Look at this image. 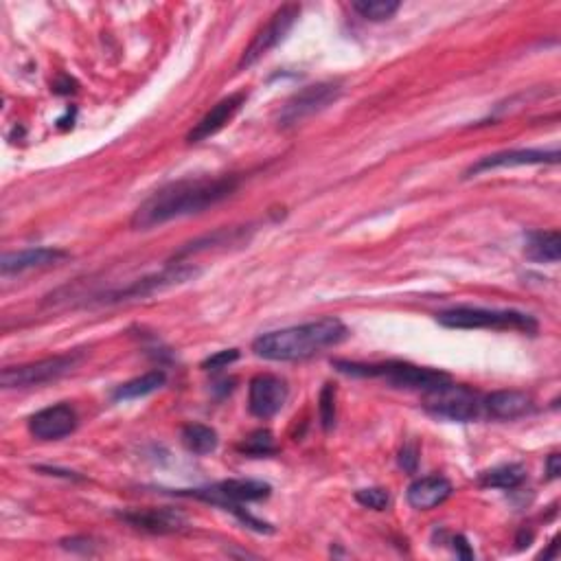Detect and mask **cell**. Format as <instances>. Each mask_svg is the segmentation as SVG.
<instances>
[{
  "instance_id": "21",
  "label": "cell",
  "mask_w": 561,
  "mask_h": 561,
  "mask_svg": "<svg viewBox=\"0 0 561 561\" xmlns=\"http://www.w3.org/2000/svg\"><path fill=\"white\" fill-rule=\"evenodd\" d=\"M526 480V469L518 463L498 465L480 476V485L491 489H518Z\"/></svg>"
},
{
  "instance_id": "26",
  "label": "cell",
  "mask_w": 561,
  "mask_h": 561,
  "mask_svg": "<svg viewBox=\"0 0 561 561\" xmlns=\"http://www.w3.org/2000/svg\"><path fill=\"white\" fill-rule=\"evenodd\" d=\"M356 500L366 509L384 511L388 509V505H391V494L382 487H371V489H360L356 494Z\"/></svg>"
},
{
  "instance_id": "3",
  "label": "cell",
  "mask_w": 561,
  "mask_h": 561,
  "mask_svg": "<svg viewBox=\"0 0 561 561\" xmlns=\"http://www.w3.org/2000/svg\"><path fill=\"white\" fill-rule=\"evenodd\" d=\"M336 369L345 375L353 377H380L395 388H408V391H423L432 393L437 388L450 384V375L426 369V366H415L408 362H380V364H362V362H347L336 360Z\"/></svg>"
},
{
  "instance_id": "17",
  "label": "cell",
  "mask_w": 561,
  "mask_h": 561,
  "mask_svg": "<svg viewBox=\"0 0 561 561\" xmlns=\"http://www.w3.org/2000/svg\"><path fill=\"white\" fill-rule=\"evenodd\" d=\"M68 259L66 250L60 248H27L18 250V253H7L0 261V270L3 274H20L33 268H49Z\"/></svg>"
},
{
  "instance_id": "8",
  "label": "cell",
  "mask_w": 561,
  "mask_h": 561,
  "mask_svg": "<svg viewBox=\"0 0 561 561\" xmlns=\"http://www.w3.org/2000/svg\"><path fill=\"white\" fill-rule=\"evenodd\" d=\"M301 16V7L299 5H283L281 9H277L272 14V18L268 20V25L259 29L257 36L253 38V42L248 44L246 51L242 53L237 62V71H244V68H250L253 64H257L263 55H268L279 42L285 40V36L292 31L294 22L299 20Z\"/></svg>"
},
{
  "instance_id": "2",
  "label": "cell",
  "mask_w": 561,
  "mask_h": 561,
  "mask_svg": "<svg viewBox=\"0 0 561 561\" xmlns=\"http://www.w3.org/2000/svg\"><path fill=\"white\" fill-rule=\"evenodd\" d=\"M349 329L336 316H325L312 323L277 329L261 334L253 342L257 358L270 362H301L318 356L320 351L340 345L347 340Z\"/></svg>"
},
{
  "instance_id": "30",
  "label": "cell",
  "mask_w": 561,
  "mask_h": 561,
  "mask_svg": "<svg viewBox=\"0 0 561 561\" xmlns=\"http://www.w3.org/2000/svg\"><path fill=\"white\" fill-rule=\"evenodd\" d=\"M452 544H454V551L459 553V557H463V559H472L474 557L472 548H469V544H467V540H465L463 535H456L454 540H452Z\"/></svg>"
},
{
  "instance_id": "19",
  "label": "cell",
  "mask_w": 561,
  "mask_h": 561,
  "mask_svg": "<svg viewBox=\"0 0 561 561\" xmlns=\"http://www.w3.org/2000/svg\"><path fill=\"white\" fill-rule=\"evenodd\" d=\"M526 257L537 263H557L561 257L559 231H535L526 235Z\"/></svg>"
},
{
  "instance_id": "10",
  "label": "cell",
  "mask_w": 561,
  "mask_h": 561,
  "mask_svg": "<svg viewBox=\"0 0 561 561\" xmlns=\"http://www.w3.org/2000/svg\"><path fill=\"white\" fill-rule=\"evenodd\" d=\"M193 277H198V270L193 266H187V263H178V266H169L163 272L152 274V277H145L139 281H132L128 288L114 290L110 294H103V303H119V301H130V299H145L154 292L174 288V285L187 283Z\"/></svg>"
},
{
  "instance_id": "23",
  "label": "cell",
  "mask_w": 561,
  "mask_h": 561,
  "mask_svg": "<svg viewBox=\"0 0 561 561\" xmlns=\"http://www.w3.org/2000/svg\"><path fill=\"white\" fill-rule=\"evenodd\" d=\"M351 7L364 20L384 22V20H391L402 5H399L397 0H358V3H353Z\"/></svg>"
},
{
  "instance_id": "20",
  "label": "cell",
  "mask_w": 561,
  "mask_h": 561,
  "mask_svg": "<svg viewBox=\"0 0 561 561\" xmlns=\"http://www.w3.org/2000/svg\"><path fill=\"white\" fill-rule=\"evenodd\" d=\"M167 382V373L154 369L150 373H145L141 377H134V380L125 382L121 386H117V391H114V399L117 402H130V399H141L156 393L158 388H163Z\"/></svg>"
},
{
  "instance_id": "13",
  "label": "cell",
  "mask_w": 561,
  "mask_h": 561,
  "mask_svg": "<svg viewBox=\"0 0 561 561\" xmlns=\"http://www.w3.org/2000/svg\"><path fill=\"white\" fill-rule=\"evenodd\" d=\"M559 163V152L557 150H509V152H498L480 158L476 165L465 171L467 178L480 176L485 171L494 169H505V167H526V165H557Z\"/></svg>"
},
{
  "instance_id": "6",
  "label": "cell",
  "mask_w": 561,
  "mask_h": 561,
  "mask_svg": "<svg viewBox=\"0 0 561 561\" xmlns=\"http://www.w3.org/2000/svg\"><path fill=\"white\" fill-rule=\"evenodd\" d=\"M84 353L82 351H71L62 353V356L44 358L31 364H20V366H7L0 373V384L5 388H31V386H42L60 380L66 373H71L75 366L82 362Z\"/></svg>"
},
{
  "instance_id": "25",
  "label": "cell",
  "mask_w": 561,
  "mask_h": 561,
  "mask_svg": "<svg viewBox=\"0 0 561 561\" xmlns=\"http://www.w3.org/2000/svg\"><path fill=\"white\" fill-rule=\"evenodd\" d=\"M318 412H320V423H323L325 430H331L336 426V388L331 384H325L323 391H320Z\"/></svg>"
},
{
  "instance_id": "1",
  "label": "cell",
  "mask_w": 561,
  "mask_h": 561,
  "mask_svg": "<svg viewBox=\"0 0 561 561\" xmlns=\"http://www.w3.org/2000/svg\"><path fill=\"white\" fill-rule=\"evenodd\" d=\"M239 187L235 176H204L169 182L147 198L132 215L134 231H152L180 217L202 213L222 200L231 198Z\"/></svg>"
},
{
  "instance_id": "29",
  "label": "cell",
  "mask_w": 561,
  "mask_h": 561,
  "mask_svg": "<svg viewBox=\"0 0 561 561\" xmlns=\"http://www.w3.org/2000/svg\"><path fill=\"white\" fill-rule=\"evenodd\" d=\"M64 548H71V551H77V548H82V553H93L90 548H93V540H88V537H73V540H64L62 542Z\"/></svg>"
},
{
  "instance_id": "27",
  "label": "cell",
  "mask_w": 561,
  "mask_h": 561,
  "mask_svg": "<svg viewBox=\"0 0 561 561\" xmlns=\"http://www.w3.org/2000/svg\"><path fill=\"white\" fill-rule=\"evenodd\" d=\"M235 360H239V351H237V349L217 351L215 356L206 358V360L202 362V369H204V371H220V369H226L228 364H233Z\"/></svg>"
},
{
  "instance_id": "7",
  "label": "cell",
  "mask_w": 561,
  "mask_h": 561,
  "mask_svg": "<svg viewBox=\"0 0 561 561\" xmlns=\"http://www.w3.org/2000/svg\"><path fill=\"white\" fill-rule=\"evenodd\" d=\"M426 410L437 419L469 423L480 417L483 399H480L472 388L456 386L450 382L437 388V391L426 393Z\"/></svg>"
},
{
  "instance_id": "15",
  "label": "cell",
  "mask_w": 561,
  "mask_h": 561,
  "mask_svg": "<svg viewBox=\"0 0 561 561\" xmlns=\"http://www.w3.org/2000/svg\"><path fill=\"white\" fill-rule=\"evenodd\" d=\"M246 97H248L246 93H235V95L224 97L222 101H217L215 106L196 123V128H193L187 134V141L189 143H202L206 139H211L213 134L220 132L224 125L235 117L239 108H242L246 103Z\"/></svg>"
},
{
  "instance_id": "16",
  "label": "cell",
  "mask_w": 561,
  "mask_h": 561,
  "mask_svg": "<svg viewBox=\"0 0 561 561\" xmlns=\"http://www.w3.org/2000/svg\"><path fill=\"white\" fill-rule=\"evenodd\" d=\"M452 483L445 476H423L406 491V500L412 509L430 511L443 505L452 496Z\"/></svg>"
},
{
  "instance_id": "22",
  "label": "cell",
  "mask_w": 561,
  "mask_h": 561,
  "mask_svg": "<svg viewBox=\"0 0 561 561\" xmlns=\"http://www.w3.org/2000/svg\"><path fill=\"white\" fill-rule=\"evenodd\" d=\"M182 445L191 452V454H211L217 448V432L209 426H202V423H189V426L182 428Z\"/></svg>"
},
{
  "instance_id": "5",
  "label": "cell",
  "mask_w": 561,
  "mask_h": 561,
  "mask_svg": "<svg viewBox=\"0 0 561 561\" xmlns=\"http://www.w3.org/2000/svg\"><path fill=\"white\" fill-rule=\"evenodd\" d=\"M270 485L263 480H250V478H233V480H222L211 487H200V489H180L176 496L185 498H196L209 505L222 507L226 511H237L246 502H259L270 496Z\"/></svg>"
},
{
  "instance_id": "32",
  "label": "cell",
  "mask_w": 561,
  "mask_h": 561,
  "mask_svg": "<svg viewBox=\"0 0 561 561\" xmlns=\"http://www.w3.org/2000/svg\"><path fill=\"white\" fill-rule=\"evenodd\" d=\"M531 540H533V533H531V531H529V533H526V531H520V537H518V544H520V546H524V544L529 546V542H531Z\"/></svg>"
},
{
  "instance_id": "9",
  "label": "cell",
  "mask_w": 561,
  "mask_h": 561,
  "mask_svg": "<svg viewBox=\"0 0 561 561\" xmlns=\"http://www.w3.org/2000/svg\"><path fill=\"white\" fill-rule=\"evenodd\" d=\"M340 93L342 88L334 82H320L299 90L281 110V128H292V125H299L301 121L323 112L340 97Z\"/></svg>"
},
{
  "instance_id": "28",
  "label": "cell",
  "mask_w": 561,
  "mask_h": 561,
  "mask_svg": "<svg viewBox=\"0 0 561 561\" xmlns=\"http://www.w3.org/2000/svg\"><path fill=\"white\" fill-rule=\"evenodd\" d=\"M399 467L404 469V472L408 474H415L417 472V465H419V450H417V445H404V450L399 452Z\"/></svg>"
},
{
  "instance_id": "12",
  "label": "cell",
  "mask_w": 561,
  "mask_h": 561,
  "mask_svg": "<svg viewBox=\"0 0 561 561\" xmlns=\"http://www.w3.org/2000/svg\"><path fill=\"white\" fill-rule=\"evenodd\" d=\"M77 428V412L68 404H55L49 408L38 410L29 419L31 437L40 441H60Z\"/></svg>"
},
{
  "instance_id": "14",
  "label": "cell",
  "mask_w": 561,
  "mask_h": 561,
  "mask_svg": "<svg viewBox=\"0 0 561 561\" xmlns=\"http://www.w3.org/2000/svg\"><path fill=\"white\" fill-rule=\"evenodd\" d=\"M121 520L132 524L134 529L154 535H169L187 529V518L176 509H134L121 513Z\"/></svg>"
},
{
  "instance_id": "11",
  "label": "cell",
  "mask_w": 561,
  "mask_h": 561,
  "mask_svg": "<svg viewBox=\"0 0 561 561\" xmlns=\"http://www.w3.org/2000/svg\"><path fill=\"white\" fill-rule=\"evenodd\" d=\"M288 384L277 375H257L250 380L248 410L259 419H270L288 402Z\"/></svg>"
},
{
  "instance_id": "4",
  "label": "cell",
  "mask_w": 561,
  "mask_h": 561,
  "mask_svg": "<svg viewBox=\"0 0 561 561\" xmlns=\"http://www.w3.org/2000/svg\"><path fill=\"white\" fill-rule=\"evenodd\" d=\"M439 323L448 329H500L535 334L537 320L531 314L515 309H485V307H452L437 316Z\"/></svg>"
},
{
  "instance_id": "24",
  "label": "cell",
  "mask_w": 561,
  "mask_h": 561,
  "mask_svg": "<svg viewBox=\"0 0 561 561\" xmlns=\"http://www.w3.org/2000/svg\"><path fill=\"white\" fill-rule=\"evenodd\" d=\"M237 450L248 456H270L277 454V445H274V437L270 430H255L237 445Z\"/></svg>"
},
{
  "instance_id": "31",
  "label": "cell",
  "mask_w": 561,
  "mask_h": 561,
  "mask_svg": "<svg viewBox=\"0 0 561 561\" xmlns=\"http://www.w3.org/2000/svg\"><path fill=\"white\" fill-rule=\"evenodd\" d=\"M546 474L551 480L559 478L561 474V459H559V454H551L548 456V461H546Z\"/></svg>"
},
{
  "instance_id": "18",
  "label": "cell",
  "mask_w": 561,
  "mask_h": 561,
  "mask_svg": "<svg viewBox=\"0 0 561 561\" xmlns=\"http://www.w3.org/2000/svg\"><path fill=\"white\" fill-rule=\"evenodd\" d=\"M483 408L487 410L489 417L511 421L531 412L533 399L522 391H496L483 399Z\"/></svg>"
}]
</instances>
